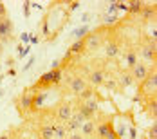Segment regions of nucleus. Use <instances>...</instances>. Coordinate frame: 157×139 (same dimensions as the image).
<instances>
[{
	"label": "nucleus",
	"mask_w": 157,
	"mask_h": 139,
	"mask_svg": "<svg viewBox=\"0 0 157 139\" xmlns=\"http://www.w3.org/2000/svg\"><path fill=\"white\" fill-rule=\"evenodd\" d=\"M22 13H24V18H29L31 16V2H24L22 4Z\"/></svg>",
	"instance_id": "cd10ccee"
},
{
	"label": "nucleus",
	"mask_w": 157,
	"mask_h": 139,
	"mask_svg": "<svg viewBox=\"0 0 157 139\" xmlns=\"http://www.w3.org/2000/svg\"><path fill=\"white\" fill-rule=\"evenodd\" d=\"M74 114V105L72 101H67V99H62L58 101L54 107H52V118L58 121V123H67Z\"/></svg>",
	"instance_id": "423d86ee"
},
{
	"label": "nucleus",
	"mask_w": 157,
	"mask_h": 139,
	"mask_svg": "<svg viewBox=\"0 0 157 139\" xmlns=\"http://www.w3.org/2000/svg\"><path fill=\"white\" fill-rule=\"evenodd\" d=\"M103 87L105 89H109L110 92H119V85H117V79L114 76H109L105 79V83H103Z\"/></svg>",
	"instance_id": "5701e85b"
},
{
	"label": "nucleus",
	"mask_w": 157,
	"mask_h": 139,
	"mask_svg": "<svg viewBox=\"0 0 157 139\" xmlns=\"http://www.w3.org/2000/svg\"><path fill=\"white\" fill-rule=\"evenodd\" d=\"M40 33L44 34V36H51V29H49V13H45L44 15V18H42V27H40Z\"/></svg>",
	"instance_id": "a878e982"
},
{
	"label": "nucleus",
	"mask_w": 157,
	"mask_h": 139,
	"mask_svg": "<svg viewBox=\"0 0 157 139\" xmlns=\"http://www.w3.org/2000/svg\"><path fill=\"white\" fill-rule=\"evenodd\" d=\"M89 18H90V15H89V13H85V15H83V18H81V20H83V22H87Z\"/></svg>",
	"instance_id": "ea45409f"
},
{
	"label": "nucleus",
	"mask_w": 157,
	"mask_h": 139,
	"mask_svg": "<svg viewBox=\"0 0 157 139\" xmlns=\"http://www.w3.org/2000/svg\"><path fill=\"white\" fill-rule=\"evenodd\" d=\"M137 98L136 99H139V98H148V96H157V69L155 65H152V69H150V74L146 76V79L137 85Z\"/></svg>",
	"instance_id": "7ed1b4c3"
},
{
	"label": "nucleus",
	"mask_w": 157,
	"mask_h": 139,
	"mask_svg": "<svg viewBox=\"0 0 157 139\" xmlns=\"http://www.w3.org/2000/svg\"><path fill=\"white\" fill-rule=\"evenodd\" d=\"M47 91H38V92H34V99H33V112H36L38 108L44 105V101L47 99Z\"/></svg>",
	"instance_id": "6ab92c4d"
},
{
	"label": "nucleus",
	"mask_w": 157,
	"mask_h": 139,
	"mask_svg": "<svg viewBox=\"0 0 157 139\" xmlns=\"http://www.w3.org/2000/svg\"><path fill=\"white\" fill-rule=\"evenodd\" d=\"M99 114V119H96V139H117L114 130V118L109 114Z\"/></svg>",
	"instance_id": "f257e3e1"
},
{
	"label": "nucleus",
	"mask_w": 157,
	"mask_h": 139,
	"mask_svg": "<svg viewBox=\"0 0 157 139\" xmlns=\"http://www.w3.org/2000/svg\"><path fill=\"white\" fill-rule=\"evenodd\" d=\"M16 139H31V137H27L25 134H18V136H16Z\"/></svg>",
	"instance_id": "58836bf2"
},
{
	"label": "nucleus",
	"mask_w": 157,
	"mask_h": 139,
	"mask_svg": "<svg viewBox=\"0 0 157 139\" xmlns=\"http://www.w3.org/2000/svg\"><path fill=\"white\" fill-rule=\"evenodd\" d=\"M13 137V130H9V132H4V134H0V139H11Z\"/></svg>",
	"instance_id": "72a5a7b5"
},
{
	"label": "nucleus",
	"mask_w": 157,
	"mask_h": 139,
	"mask_svg": "<svg viewBox=\"0 0 157 139\" xmlns=\"http://www.w3.org/2000/svg\"><path fill=\"white\" fill-rule=\"evenodd\" d=\"M89 33H90V27H89L87 24H85V25H79V27H76V29L72 31V38H74V40H83Z\"/></svg>",
	"instance_id": "4be33fe9"
},
{
	"label": "nucleus",
	"mask_w": 157,
	"mask_h": 139,
	"mask_svg": "<svg viewBox=\"0 0 157 139\" xmlns=\"http://www.w3.org/2000/svg\"><path fill=\"white\" fill-rule=\"evenodd\" d=\"M67 137H69V132H67L65 125L56 121V125H54V137L52 139H67Z\"/></svg>",
	"instance_id": "412c9836"
},
{
	"label": "nucleus",
	"mask_w": 157,
	"mask_h": 139,
	"mask_svg": "<svg viewBox=\"0 0 157 139\" xmlns=\"http://www.w3.org/2000/svg\"><path fill=\"white\" fill-rule=\"evenodd\" d=\"M13 33H15L13 20H11L9 16L0 18V44H2V45H6L7 42L13 40Z\"/></svg>",
	"instance_id": "1a4fd4ad"
},
{
	"label": "nucleus",
	"mask_w": 157,
	"mask_h": 139,
	"mask_svg": "<svg viewBox=\"0 0 157 139\" xmlns=\"http://www.w3.org/2000/svg\"><path fill=\"white\" fill-rule=\"evenodd\" d=\"M139 54L143 56V60L146 65H155L157 62V42L150 36L143 38V44L139 47Z\"/></svg>",
	"instance_id": "20e7f679"
},
{
	"label": "nucleus",
	"mask_w": 157,
	"mask_h": 139,
	"mask_svg": "<svg viewBox=\"0 0 157 139\" xmlns=\"http://www.w3.org/2000/svg\"><path fill=\"white\" fill-rule=\"evenodd\" d=\"M67 139H85V137H83L79 132H74V134H69V137Z\"/></svg>",
	"instance_id": "f704fd0d"
},
{
	"label": "nucleus",
	"mask_w": 157,
	"mask_h": 139,
	"mask_svg": "<svg viewBox=\"0 0 157 139\" xmlns=\"http://www.w3.org/2000/svg\"><path fill=\"white\" fill-rule=\"evenodd\" d=\"M2 96H4V91H2V89H0V98H2Z\"/></svg>",
	"instance_id": "79ce46f5"
},
{
	"label": "nucleus",
	"mask_w": 157,
	"mask_h": 139,
	"mask_svg": "<svg viewBox=\"0 0 157 139\" xmlns=\"http://www.w3.org/2000/svg\"><path fill=\"white\" fill-rule=\"evenodd\" d=\"M7 16V7L4 2H0V18H6Z\"/></svg>",
	"instance_id": "473e14b6"
},
{
	"label": "nucleus",
	"mask_w": 157,
	"mask_h": 139,
	"mask_svg": "<svg viewBox=\"0 0 157 139\" xmlns=\"http://www.w3.org/2000/svg\"><path fill=\"white\" fill-rule=\"evenodd\" d=\"M20 40H22L24 44H27V42H29V33H24V34L20 36Z\"/></svg>",
	"instance_id": "e433bc0d"
},
{
	"label": "nucleus",
	"mask_w": 157,
	"mask_h": 139,
	"mask_svg": "<svg viewBox=\"0 0 157 139\" xmlns=\"http://www.w3.org/2000/svg\"><path fill=\"white\" fill-rule=\"evenodd\" d=\"M119 58H121L123 71H130L136 63L139 62V52H137L136 47H126V49H123V52H121Z\"/></svg>",
	"instance_id": "6e6552de"
},
{
	"label": "nucleus",
	"mask_w": 157,
	"mask_h": 139,
	"mask_svg": "<svg viewBox=\"0 0 157 139\" xmlns=\"http://www.w3.org/2000/svg\"><path fill=\"white\" fill-rule=\"evenodd\" d=\"M29 42H31V44H38V42H40V38H38L36 34H29Z\"/></svg>",
	"instance_id": "c9c22d12"
},
{
	"label": "nucleus",
	"mask_w": 157,
	"mask_h": 139,
	"mask_svg": "<svg viewBox=\"0 0 157 139\" xmlns=\"http://www.w3.org/2000/svg\"><path fill=\"white\" fill-rule=\"evenodd\" d=\"M150 69H152V65H146L144 62H137L128 72H130V76L134 78L136 85H139V83H143V81L146 79V76L150 74Z\"/></svg>",
	"instance_id": "9b49d317"
},
{
	"label": "nucleus",
	"mask_w": 157,
	"mask_h": 139,
	"mask_svg": "<svg viewBox=\"0 0 157 139\" xmlns=\"http://www.w3.org/2000/svg\"><path fill=\"white\" fill-rule=\"evenodd\" d=\"M0 71H2V65H0Z\"/></svg>",
	"instance_id": "37998d69"
},
{
	"label": "nucleus",
	"mask_w": 157,
	"mask_h": 139,
	"mask_svg": "<svg viewBox=\"0 0 157 139\" xmlns=\"http://www.w3.org/2000/svg\"><path fill=\"white\" fill-rule=\"evenodd\" d=\"M33 99H34V91H31V87L24 89V92L15 99V107L22 118H25L27 114L33 112Z\"/></svg>",
	"instance_id": "39448f33"
},
{
	"label": "nucleus",
	"mask_w": 157,
	"mask_h": 139,
	"mask_svg": "<svg viewBox=\"0 0 157 139\" xmlns=\"http://www.w3.org/2000/svg\"><path fill=\"white\" fill-rule=\"evenodd\" d=\"M81 103H85V107L89 108L92 114H98L99 112V99H96V96L90 98V99H87V101H81Z\"/></svg>",
	"instance_id": "b1692460"
},
{
	"label": "nucleus",
	"mask_w": 157,
	"mask_h": 139,
	"mask_svg": "<svg viewBox=\"0 0 157 139\" xmlns=\"http://www.w3.org/2000/svg\"><path fill=\"white\" fill-rule=\"evenodd\" d=\"M94 96H96V89H92V87H87V89L79 94L78 98H76V101H87V99H90V98H94Z\"/></svg>",
	"instance_id": "393cba45"
},
{
	"label": "nucleus",
	"mask_w": 157,
	"mask_h": 139,
	"mask_svg": "<svg viewBox=\"0 0 157 139\" xmlns=\"http://www.w3.org/2000/svg\"><path fill=\"white\" fill-rule=\"evenodd\" d=\"M29 51H31V47H29V45H27V47L18 45V58H20V60H24V58L29 54Z\"/></svg>",
	"instance_id": "c85d7f7f"
},
{
	"label": "nucleus",
	"mask_w": 157,
	"mask_h": 139,
	"mask_svg": "<svg viewBox=\"0 0 157 139\" xmlns=\"http://www.w3.org/2000/svg\"><path fill=\"white\" fill-rule=\"evenodd\" d=\"M116 79H117V85H119V92H123V91H126L128 87L136 85L134 78L130 76V72H128V71H121V72H119V76L116 78Z\"/></svg>",
	"instance_id": "dca6fc26"
},
{
	"label": "nucleus",
	"mask_w": 157,
	"mask_h": 139,
	"mask_svg": "<svg viewBox=\"0 0 157 139\" xmlns=\"http://www.w3.org/2000/svg\"><path fill=\"white\" fill-rule=\"evenodd\" d=\"M103 49H105V56H107V60H116V58H119L121 56V52H123V42L116 36V34H110L107 36V40H105V44H103Z\"/></svg>",
	"instance_id": "0eeeda50"
},
{
	"label": "nucleus",
	"mask_w": 157,
	"mask_h": 139,
	"mask_svg": "<svg viewBox=\"0 0 157 139\" xmlns=\"http://www.w3.org/2000/svg\"><path fill=\"white\" fill-rule=\"evenodd\" d=\"M65 6H67V13H72V11H76L79 6V2H65Z\"/></svg>",
	"instance_id": "c756f323"
},
{
	"label": "nucleus",
	"mask_w": 157,
	"mask_h": 139,
	"mask_svg": "<svg viewBox=\"0 0 157 139\" xmlns=\"http://www.w3.org/2000/svg\"><path fill=\"white\" fill-rule=\"evenodd\" d=\"M107 78H109V74H107L101 67H96V69H92V71L85 76V79H87L89 87L98 89V87H103V83H105V79H107Z\"/></svg>",
	"instance_id": "9d476101"
},
{
	"label": "nucleus",
	"mask_w": 157,
	"mask_h": 139,
	"mask_svg": "<svg viewBox=\"0 0 157 139\" xmlns=\"http://www.w3.org/2000/svg\"><path fill=\"white\" fill-rule=\"evenodd\" d=\"M155 15H157L155 4H144L141 13H139V18H141L144 24H148V22H155Z\"/></svg>",
	"instance_id": "4468645a"
},
{
	"label": "nucleus",
	"mask_w": 157,
	"mask_h": 139,
	"mask_svg": "<svg viewBox=\"0 0 157 139\" xmlns=\"http://www.w3.org/2000/svg\"><path fill=\"white\" fill-rule=\"evenodd\" d=\"M144 139H157V121H154L148 126V130L144 134Z\"/></svg>",
	"instance_id": "bb28decb"
},
{
	"label": "nucleus",
	"mask_w": 157,
	"mask_h": 139,
	"mask_svg": "<svg viewBox=\"0 0 157 139\" xmlns=\"http://www.w3.org/2000/svg\"><path fill=\"white\" fill-rule=\"evenodd\" d=\"M34 62H36V58H34V56H31V58H29V62H27L25 65H24V72H27V71L31 69L33 65H34Z\"/></svg>",
	"instance_id": "2f4dec72"
},
{
	"label": "nucleus",
	"mask_w": 157,
	"mask_h": 139,
	"mask_svg": "<svg viewBox=\"0 0 157 139\" xmlns=\"http://www.w3.org/2000/svg\"><path fill=\"white\" fill-rule=\"evenodd\" d=\"M79 134H81L85 139L94 137V134H96V119H89V121H85V123L81 125V128H79Z\"/></svg>",
	"instance_id": "f3484780"
},
{
	"label": "nucleus",
	"mask_w": 157,
	"mask_h": 139,
	"mask_svg": "<svg viewBox=\"0 0 157 139\" xmlns=\"http://www.w3.org/2000/svg\"><path fill=\"white\" fill-rule=\"evenodd\" d=\"M89 87V83H87V79L83 74H78V76H72L69 79V92L72 94L74 98H78L79 94L83 92L85 89Z\"/></svg>",
	"instance_id": "f8f14e48"
},
{
	"label": "nucleus",
	"mask_w": 157,
	"mask_h": 139,
	"mask_svg": "<svg viewBox=\"0 0 157 139\" xmlns=\"http://www.w3.org/2000/svg\"><path fill=\"white\" fill-rule=\"evenodd\" d=\"M67 51L71 52L72 58H78V56H81V54H85V42H83V40H74L72 45L69 47Z\"/></svg>",
	"instance_id": "a211bd4d"
},
{
	"label": "nucleus",
	"mask_w": 157,
	"mask_h": 139,
	"mask_svg": "<svg viewBox=\"0 0 157 139\" xmlns=\"http://www.w3.org/2000/svg\"><path fill=\"white\" fill-rule=\"evenodd\" d=\"M110 29L109 27H103V25H99L96 31H90L85 38H83V42H85V52H94L98 49H101L103 44H105V40H107V36H109Z\"/></svg>",
	"instance_id": "f03ea898"
},
{
	"label": "nucleus",
	"mask_w": 157,
	"mask_h": 139,
	"mask_svg": "<svg viewBox=\"0 0 157 139\" xmlns=\"http://www.w3.org/2000/svg\"><path fill=\"white\" fill-rule=\"evenodd\" d=\"M2 54H4V45L0 44V58H2Z\"/></svg>",
	"instance_id": "a19ab883"
},
{
	"label": "nucleus",
	"mask_w": 157,
	"mask_h": 139,
	"mask_svg": "<svg viewBox=\"0 0 157 139\" xmlns=\"http://www.w3.org/2000/svg\"><path fill=\"white\" fill-rule=\"evenodd\" d=\"M85 123V119L79 116L78 112H74L72 114V118L67 121V123H63L65 125V128H67V132L69 134H74V132H79V128H81V125Z\"/></svg>",
	"instance_id": "2eb2a0df"
},
{
	"label": "nucleus",
	"mask_w": 157,
	"mask_h": 139,
	"mask_svg": "<svg viewBox=\"0 0 157 139\" xmlns=\"http://www.w3.org/2000/svg\"><path fill=\"white\" fill-rule=\"evenodd\" d=\"M116 7H117V11H128V2H116Z\"/></svg>",
	"instance_id": "7c9ffc66"
},
{
	"label": "nucleus",
	"mask_w": 157,
	"mask_h": 139,
	"mask_svg": "<svg viewBox=\"0 0 157 139\" xmlns=\"http://www.w3.org/2000/svg\"><path fill=\"white\" fill-rule=\"evenodd\" d=\"M15 74H16V71H15V69H13V67H11V69L7 71V76H15Z\"/></svg>",
	"instance_id": "4c0bfd02"
},
{
	"label": "nucleus",
	"mask_w": 157,
	"mask_h": 139,
	"mask_svg": "<svg viewBox=\"0 0 157 139\" xmlns=\"http://www.w3.org/2000/svg\"><path fill=\"white\" fill-rule=\"evenodd\" d=\"M139 99H141V105L146 110L148 118L155 121V118H157V96H148V98H139Z\"/></svg>",
	"instance_id": "ddd939ff"
},
{
	"label": "nucleus",
	"mask_w": 157,
	"mask_h": 139,
	"mask_svg": "<svg viewBox=\"0 0 157 139\" xmlns=\"http://www.w3.org/2000/svg\"><path fill=\"white\" fill-rule=\"evenodd\" d=\"M143 6H144V2H141V0H132V2H128V15H137L139 16V13H141Z\"/></svg>",
	"instance_id": "aec40b11"
}]
</instances>
